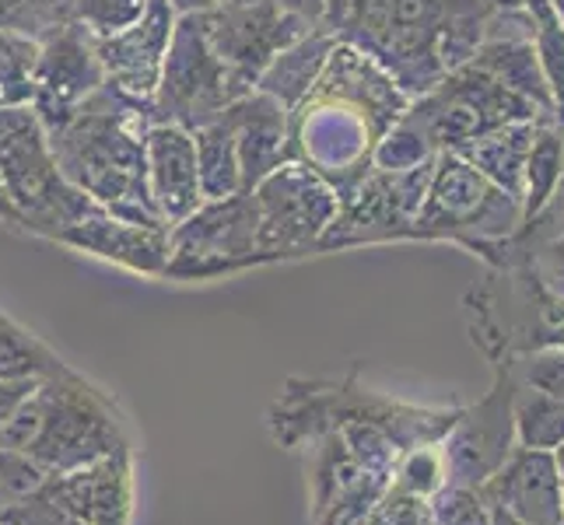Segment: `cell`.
<instances>
[{
    "mask_svg": "<svg viewBox=\"0 0 564 525\" xmlns=\"http://www.w3.org/2000/svg\"><path fill=\"white\" fill-rule=\"evenodd\" d=\"M278 4L288 14H295V18H302V22H308V25H323L326 11H329V0H278Z\"/></svg>",
    "mask_w": 564,
    "mask_h": 525,
    "instance_id": "23",
    "label": "cell"
},
{
    "mask_svg": "<svg viewBox=\"0 0 564 525\" xmlns=\"http://www.w3.org/2000/svg\"><path fill=\"white\" fill-rule=\"evenodd\" d=\"M193 144H197V172H200L204 200H221L231 197V193H242L236 130H231L225 112L193 130Z\"/></svg>",
    "mask_w": 564,
    "mask_h": 525,
    "instance_id": "15",
    "label": "cell"
},
{
    "mask_svg": "<svg viewBox=\"0 0 564 525\" xmlns=\"http://www.w3.org/2000/svg\"><path fill=\"white\" fill-rule=\"evenodd\" d=\"M46 494L85 525H127L130 515V456L112 452L74 473L46 480Z\"/></svg>",
    "mask_w": 564,
    "mask_h": 525,
    "instance_id": "12",
    "label": "cell"
},
{
    "mask_svg": "<svg viewBox=\"0 0 564 525\" xmlns=\"http://www.w3.org/2000/svg\"><path fill=\"white\" fill-rule=\"evenodd\" d=\"M249 193L257 200V252L263 263L319 249L340 210L337 189L295 158L281 162Z\"/></svg>",
    "mask_w": 564,
    "mask_h": 525,
    "instance_id": "4",
    "label": "cell"
},
{
    "mask_svg": "<svg viewBox=\"0 0 564 525\" xmlns=\"http://www.w3.org/2000/svg\"><path fill=\"white\" fill-rule=\"evenodd\" d=\"M406 116L403 88L372 56L337 43L305 99L288 112V151L337 189H351L372 172L376 144Z\"/></svg>",
    "mask_w": 564,
    "mask_h": 525,
    "instance_id": "1",
    "label": "cell"
},
{
    "mask_svg": "<svg viewBox=\"0 0 564 525\" xmlns=\"http://www.w3.org/2000/svg\"><path fill=\"white\" fill-rule=\"evenodd\" d=\"M144 158H148V193L154 210H159L165 228L180 225L204 204L193 130L176 123H151L144 141Z\"/></svg>",
    "mask_w": 564,
    "mask_h": 525,
    "instance_id": "10",
    "label": "cell"
},
{
    "mask_svg": "<svg viewBox=\"0 0 564 525\" xmlns=\"http://www.w3.org/2000/svg\"><path fill=\"white\" fill-rule=\"evenodd\" d=\"M70 368L50 347L0 313V379H53Z\"/></svg>",
    "mask_w": 564,
    "mask_h": 525,
    "instance_id": "16",
    "label": "cell"
},
{
    "mask_svg": "<svg viewBox=\"0 0 564 525\" xmlns=\"http://www.w3.org/2000/svg\"><path fill=\"white\" fill-rule=\"evenodd\" d=\"M0 225H11V228H22V214H18L11 193H8V183L4 175H0Z\"/></svg>",
    "mask_w": 564,
    "mask_h": 525,
    "instance_id": "25",
    "label": "cell"
},
{
    "mask_svg": "<svg viewBox=\"0 0 564 525\" xmlns=\"http://www.w3.org/2000/svg\"><path fill=\"white\" fill-rule=\"evenodd\" d=\"M64 22H70V14L56 8L53 0H0V29L29 35L35 43H43Z\"/></svg>",
    "mask_w": 564,
    "mask_h": 525,
    "instance_id": "19",
    "label": "cell"
},
{
    "mask_svg": "<svg viewBox=\"0 0 564 525\" xmlns=\"http://www.w3.org/2000/svg\"><path fill=\"white\" fill-rule=\"evenodd\" d=\"M249 91L252 88H246L218 61V53L210 50L197 14H180L159 91L151 99L154 123H176L186 130H197Z\"/></svg>",
    "mask_w": 564,
    "mask_h": 525,
    "instance_id": "5",
    "label": "cell"
},
{
    "mask_svg": "<svg viewBox=\"0 0 564 525\" xmlns=\"http://www.w3.org/2000/svg\"><path fill=\"white\" fill-rule=\"evenodd\" d=\"M0 445L25 452L50 477L74 473L127 449L109 400L74 372L39 382L0 424Z\"/></svg>",
    "mask_w": 564,
    "mask_h": 525,
    "instance_id": "3",
    "label": "cell"
},
{
    "mask_svg": "<svg viewBox=\"0 0 564 525\" xmlns=\"http://www.w3.org/2000/svg\"><path fill=\"white\" fill-rule=\"evenodd\" d=\"M151 0H70V22L82 25L91 39H109L141 22Z\"/></svg>",
    "mask_w": 564,
    "mask_h": 525,
    "instance_id": "18",
    "label": "cell"
},
{
    "mask_svg": "<svg viewBox=\"0 0 564 525\" xmlns=\"http://www.w3.org/2000/svg\"><path fill=\"white\" fill-rule=\"evenodd\" d=\"M56 8H64V11H70V0H53Z\"/></svg>",
    "mask_w": 564,
    "mask_h": 525,
    "instance_id": "26",
    "label": "cell"
},
{
    "mask_svg": "<svg viewBox=\"0 0 564 525\" xmlns=\"http://www.w3.org/2000/svg\"><path fill=\"white\" fill-rule=\"evenodd\" d=\"M231 130H236L242 193L257 189L270 172L291 158L288 151V109L270 95L252 88L239 102L225 109Z\"/></svg>",
    "mask_w": 564,
    "mask_h": 525,
    "instance_id": "13",
    "label": "cell"
},
{
    "mask_svg": "<svg viewBox=\"0 0 564 525\" xmlns=\"http://www.w3.org/2000/svg\"><path fill=\"white\" fill-rule=\"evenodd\" d=\"M263 263L257 252V200L252 193H231L204 200L197 210L169 228L165 277L207 281Z\"/></svg>",
    "mask_w": 564,
    "mask_h": 525,
    "instance_id": "6",
    "label": "cell"
},
{
    "mask_svg": "<svg viewBox=\"0 0 564 525\" xmlns=\"http://www.w3.org/2000/svg\"><path fill=\"white\" fill-rule=\"evenodd\" d=\"M106 85V70L95 39L74 22H64L39 43L35 70H32V112L46 127L61 123L70 109Z\"/></svg>",
    "mask_w": 564,
    "mask_h": 525,
    "instance_id": "8",
    "label": "cell"
},
{
    "mask_svg": "<svg viewBox=\"0 0 564 525\" xmlns=\"http://www.w3.org/2000/svg\"><path fill=\"white\" fill-rule=\"evenodd\" d=\"M35 56V39L0 29V106H32Z\"/></svg>",
    "mask_w": 564,
    "mask_h": 525,
    "instance_id": "17",
    "label": "cell"
},
{
    "mask_svg": "<svg viewBox=\"0 0 564 525\" xmlns=\"http://www.w3.org/2000/svg\"><path fill=\"white\" fill-rule=\"evenodd\" d=\"M197 22L207 35L210 50L218 53V61L246 88H257L267 64L295 43V39H302L308 29H316L302 22V18L288 14L278 0H249V4H236V8L200 11Z\"/></svg>",
    "mask_w": 564,
    "mask_h": 525,
    "instance_id": "7",
    "label": "cell"
},
{
    "mask_svg": "<svg viewBox=\"0 0 564 525\" xmlns=\"http://www.w3.org/2000/svg\"><path fill=\"white\" fill-rule=\"evenodd\" d=\"M337 43L340 39L334 29H326V25L308 29L302 39H295V43L281 50L274 61L267 64V70L257 81V91L270 95V99L281 102L291 112L308 95V88L319 81V74L329 61V53L337 50Z\"/></svg>",
    "mask_w": 564,
    "mask_h": 525,
    "instance_id": "14",
    "label": "cell"
},
{
    "mask_svg": "<svg viewBox=\"0 0 564 525\" xmlns=\"http://www.w3.org/2000/svg\"><path fill=\"white\" fill-rule=\"evenodd\" d=\"M557 256H561V260H564V242H561V245H557Z\"/></svg>",
    "mask_w": 564,
    "mask_h": 525,
    "instance_id": "27",
    "label": "cell"
},
{
    "mask_svg": "<svg viewBox=\"0 0 564 525\" xmlns=\"http://www.w3.org/2000/svg\"><path fill=\"white\" fill-rule=\"evenodd\" d=\"M53 242L70 245L77 252H91V256L109 260L144 277H165L169 266V228L116 218V214L102 207L64 228Z\"/></svg>",
    "mask_w": 564,
    "mask_h": 525,
    "instance_id": "11",
    "label": "cell"
},
{
    "mask_svg": "<svg viewBox=\"0 0 564 525\" xmlns=\"http://www.w3.org/2000/svg\"><path fill=\"white\" fill-rule=\"evenodd\" d=\"M39 382L43 379H0V424L8 420V414L32 393Z\"/></svg>",
    "mask_w": 564,
    "mask_h": 525,
    "instance_id": "22",
    "label": "cell"
},
{
    "mask_svg": "<svg viewBox=\"0 0 564 525\" xmlns=\"http://www.w3.org/2000/svg\"><path fill=\"white\" fill-rule=\"evenodd\" d=\"M154 123L151 102L116 91L109 81L46 127V141L64 179L116 218L165 228L148 193L144 141Z\"/></svg>",
    "mask_w": 564,
    "mask_h": 525,
    "instance_id": "2",
    "label": "cell"
},
{
    "mask_svg": "<svg viewBox=\"0 0 564 525\" xmlns=\"http://www.w3.org/2000/svg\"><path fill=\"white\" fill-rule=\"evenodd\" d=\"M176 14H200V11H214V8H236V4H249V0H169Z\"/></svg>",
    "mask_w": 564,
    "mask_h": 525,
    "instance_id": "24",
    "label": "cell"
},
{
    "mask_svg": "<svg viewBox=\"0 0 564 525\" xmlns=\"http://www.w3.org/2000/svg\"><path fill=\"white\" fill-rule=\"evenodd\" d=\"M554 165H557L554 138H543V144L533 147V158H530V179L536 186V204L543 200V193H547L551 183H554Z\"/></svg>",
    "mask_w": 564,
    "mask_h": 525,
    "instance_id": "21",
    "label": "cell"
},
{
    "mask_svg": "<svg viewBox=\"0 0 564 525\" xmlns=\"http://www.w3.org/2000/svg\"><path fill=\"white\" fill-rule=\"evenodd\" d=\"M180 14L169 0H151L141 22L116 32L109 39H95V53H99L106 81L130 95L138 102H151L162 81V67L172 46V32H176Z\"/></svg>",
    "mask_w": 564,
    "mask_h": 525,
    "instance_id": "9",
    "label": "cell"
},
{
    "mask_svg": "<svg viewBox=\"0 0 564 525\" xmlns=\"http://www.w3.org/2000/svg\"><path fill=\"white\" fill-rule=\"evenodd\" d=\"M46 480L50 473L35 459L0 445V512H8L25 497H32L35 491H43Z\"/></svg>",
    "mask_w": 564,
    "mask_h": 525,
    "instance_id": "20",
    "label": "cell"
}]
</instances>
